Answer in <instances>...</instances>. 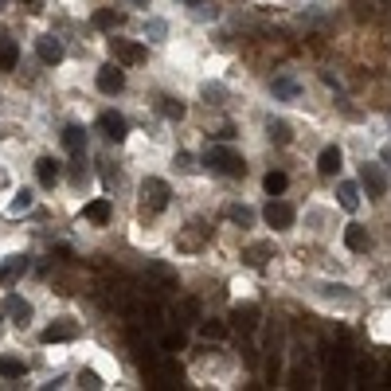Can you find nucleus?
Returning <instances> with one entry per match:
<instances>
[{
    "mask_svg": "<svg viewBox=\"0 0 391 391\" xmlns=\"http://www.w3.org/2000/svg\"><path fill=\"white\" fill-rule=\"evenodd\" d=\"M204 165L215 168V172H223V176H243L246 172V161L235 153V149H227V145H212V149H207Z\"/></svg>",
    "mask_w": 391,
    "mask_h": 391,
    "instance_id": "1",
    "label": "nucleus"
},
{
    "mask_svg": "<svg viewBox=\"0 0 391 391\" xmlns=\"http://www.w3.org/2000/svg\"><path fill=\"white\" fill-rule=\"evenodd\" d=\"M168 196H172L168 180H161V176H145V180H141V207H145V212H165Z\"/></svg>",
    "mask_w": 391,
    "mask_h": 391,
    "instance_id": "2",
    "label": "nucleus"
},
{
    "mask_svg": "<svg viewBox=\"0 0 391 391\" xmlns=\"http://www.w3.org/2000/svg\"><path fill=\"white\" fill-rule=\"evenodd\" d=\"M110 55L121 63V67H137V63H145V43H133V39H110Z\"/></svg>",
    "mask_w": 391,
    "mask_h": 391,
    "instance_id": "3",
    "label": "nucleus"
},
{
    "mask_svg": "<svg viewBox=\"0 0 391 391\" xmlns=\"http://www.w3.org/2000/svg\"><path fill=\"white\" fill-rule=\"evenodd\" d=\"M98 129H102L110 141H126L129 137V121L117 114V110H102V114H98Z\"/></svg>",
    "mask_w": 391,
    "mask_h": 391,
    "instance_id": "4",
    "label": "nucleus"
},
{
    "mask_svg": "<svg viewBox=\"0 0 391 391\" xmlns=\"http://www.w3.org/2000/svg\"><path fill=\"white\" fill-rule=\"evenodd\" d=\"M263 215H266V223H270L274 231H286V227H293V207L286 204V200H270Z\"/></svg>",
    "mask_w": 391,
    "mask_h": 391,
    "instance_id": "5",
    "label": "nucleus"
},
{
    "mask_svg": "<svg viewBox=\"0 0 391 391\" xmlns=\"http://www.w3.org/2000/svg\"><path fill=\"white\" fill-rule=\"evenodd\" d=\"M98 90H102V94H121V90H126V71L121 67H102L98 71Z\"/></svg>",
    "mask_w": 391,
    "mask_h": 391,
    "instance_id": "6",
    "label": "nucleus"
},
{
    "mask_svg": "<svg viewBox=\"0 0 391 391\" xmlns=\"http://www.w3.org/2000/svg\"><path fill=\"white\" fill-rule=\"evenodd\" d=\"M82 219L94 227H106L110 219H114V204H110V200H90V204L82 207Z\"/></svg>",
    "mask_w": 391,
    "mask_h": 391,
    "instance_id": "7",
    "label": "nucleus"
},
{
    "mask_svg": "<svg viewBox=\"0 0 391 391\" xmlns=\"http://www.w3.org/2000/svg\"><path fill=\"white\" fill-rule=\"evenodd\" d=\"M360 184L368 188V196H371V200H380V196L388 192V180H383L380 165H364V168H360Z\"/></svg>",
    "mask_w": 391,
    "mask_h": 391,
    "instance_id": "8",
    "label": "nucleus"
},
{
    "mask_svg": "<svg viewBox=\"0 0 391 391\" xmlns=\"http://www.w3.org/2000/svg\"><path fill=\"white\" fill-rule=\"evenodd\" d=\"M43 337V344H63V341H75L78 337V325L75 321H55V325H47V329L39 332Z\"/></svg>",
    "mask_w": 391,
    "mask_h": 391,
    "instance_id": "9",
    "label": "nucleus"
},
{
    "mask_svg": "<svg viewBox=\"0 0 391 391\" xmlns=\"http://www.w3.org/2000/svg\"><path fill=\"white\" fill-rule=\"evenodd\" d=\"M36 51H39V59H43L47 67L63 63V43H59L55 36H39V39H36Z\"/></svg>",
    "mask_w": 391,
    "mask_h": 391,
    "instance_id": "10",
    "label": "nucleus"
},
{
    "mask_svg": "<svg viewBox=\"0 0 391 391\" xmlns=\"http://www.w3.org/2000/svg\"><path fill=\"white\" fill-rule=\"evenodd\" d=\"M4 313H8L12 321L20 325V329H24V325L31 321V305L24 302V297H20V293H8V297H4Z\"/></svg>",
    "mask_w": 391,
    "mask_h": 391,
    "instance_id": "11",
    "label": "nucleus"
},
{
    "mask_svg": "<svg viewBox=\"0 0 391 391\" xmlns=\"http://www.w3.org/2000/svg\"><path fill=\"white\" fill-rule=\"evenodd\" d=\"M344 246L356 251V254H364V251H371V235L364 231L360 223H348V227H344Z\"/></svg>",
    "mask_w": 391,
    "mask_h": 391,
    "instance_id": "12",
    "label": "nucleus"
},
{
    "mask_svg": "<svg viewBox=\"0 0 391 391\" xmlns=\"http://www.w3.org/2000/svg\"><path fill=\"white\" fill-rule=\"evenodd\" d=\"M63 145L71 156H87V129L82 126H67L63 129Z\"/></svg>",
    "mask_w": 391,
    "mask_h": 391,
    "instance_id": "13",
    "label": "nucleus"
},
{
    "mask_svg": "<svg viewBox=\"0 0 391 391\" xmlns=\"http://www.w3.org/2000/svg\"><path fill=\"white\" fill-rule=\"evenodd\" d=\"M24 270H28V254H12L8 263L0 266V282H4V286H16Z\"/></svg>",
    "mask_w": 391,
    "mask_h": 391,
    "instance_id": "14",
    "label": "nucleus"
},
{
    "mask_svg": "<svg viewBox=\"0 0 391 391\" xmlns=\"http://www.w3.org/2000/svg\"><path fill=\"white\" fill-rule=\"evenodd\" d=\"M20 67V43L16 39H0V75H12Z\"/></svg>",
    "mask_w": 391,
    "mask_h": 391,
    "instance_id": "15",
    "label": "nucleus"
},
{
    "mask_svg": "<svg viewBox=\"0 0 391 391\" xmlns=\"http://www.w3.org/2000/svg\"><path fill=\"white\" fill-rule=\"evenodd\" d=\"M317 172H321V176H337V172H341V149L325 145L321 156H317Z\"/></svg>",
    "mask_w": 391,
    "mask_h": 391,
    "instance_id": "16",
    "label": "nucleus"
},
{
    "mask_svg": "<svg viewBox=\"0 0 391 391\" xmlns=\"http://www.w3.org/2000/svg\"><path fill=\"white\" fill-rule=\"evenodd\" d=\"M121 20H126V16H121L117 8H98L94 16H90V24H94L98 31H117V28H121Z\"/></svg>",
    "mask_w": 391,
    "mask_h": 391,
    "instance_id": "17",
    "label": "nucleus"
},
{
    "mask_svg": "<svg viewBox=\"0 0 391 391\" xmlns=\"http://www.w3.org/2000/svg\"><path fill=\"white\" fill-rule=\"evenodd\" d=\"M266 137H270L274 145H290V141H293V129L286 126L282 117H266Z\"/></svg>",
    "mask_w": 391,
    "mask_h": 391,
    "instance_id": "18",
    "label": "nucleus"
},
{
    "mask_svg": "<svg viewBox=\"0 0 391 391\" xmlns=\"http://www.w3.org/2000/svg\"><path fill=\"white\" fill-rule=\"evenodd\" d=\"M36 176H39V184H43V188H55V180H59L55 156H39V161H36Z\"/></svg>",
    "mask_w": 391,
    "mask_h": 391,
    "instance_id": "19",
    "label": "nucleus"
},
{
    "mask_svg": "<svg viewBox=\"0 0 391 391\" xmlns=\"http://www.w3.org/2000/svg\"><path fill=\"white\" fill-rule=\"evenodd\" d=\"M28 376V364L20 356H0V380H24Z\"/></svg>",
    "mask_w": 391,
    "mask_h": 391,
    "instance_id": "20",
    "label": "nucleus"
},
{
    "mask_svg": "<svg viewBox=\"0 0 391 391\" xmlns=\"http://www.w3.org/2000/svg\"><path fill=\"white\" fill-rule=\"evenodd\" d=\"M235 325L246 329V332H254L258 329V309H254V305H239V309H235Z\"/></svg>",
    "mask_w": 391,
    "mask_h": 391,
    "instance_id": "21",
    "label": "nucleus"
},
{
    "mask_svg": "<svg viewBox=\"0 0 391 391\" xmlns=\"http://www.w3.org/2000/svg\"><path fill=\"white\" fill-rule=\"evenodd\" d=\"M270 254H274L270 243H254V246H246V251H243V258L251 266H266V258H270Z\"/></svg>",
    "mask_w": 391,
    "mask_h": 391,
    "instance_id": "22",
    "label": "nucleus"
},
{
    "mask_svg": "<svg viewBox=\"0 0 391 391\" xmlns=\"http://www.w3.org/2000/svg\"><path fill=\"white\" fill-rule=\"evenodd\" d=\"M200 332H204L207 341H223V337H227V325L215 321V317H200Z\"/></svg>",
    "mask_w": 391,
    "mask_h": 391,
    "instance_id": "23",
    "label": "nucleus"
},
{
    "mask_svg": "<svg viewBox=\"0 0 391 391\" xmlns=\"http://www.w3.org/2000/svg\"><path fill=\"white\" fill-rule=\"evenodd\" d=\"M156 110H161L165 117H172V121L184 117V102H176V98H156Z\"/></svg>",
    "mask_w": 391,
    "mask_h": 391,
    "instance_id": "24",
    "label": "nucleus"
},
{
    "mask_svg": "<svg viewBox=\"0 0 391 391\" xmlns=\"http://www.w3.org/2000/svg\"><path fill=\"white\" fill-rule=\"evenodd\" d=\"M227 219H231V223H239V227H251L254 223V212H251V207L231 204V207H227Z\"/></svg>",
    "mask_w": 391,
    "mask_h": 391,
    "instance_id": "25",
    "label": "nucleus"
},
{
    "mask_svg": "<svg viewBox=\"0 0 391 391\" xmlns=\"http://www.w3.org/2000/svg\"><path fill=\"white\" fill-rule=\"evenodd\" d=\"M263 184H266V192H270V196H282L290 180H286V172H266V180H263Z\"/></svg>",
    "mask_w": 391,
    "mask_h": 391,
    "instance_id": "26",
    "label": "nucleus"
},
{
    "mask_svg": "<svg viewBox=\"0 0 391 391\" xmlns=\"http://www.w3.org/2000/svg\"><path fill=\"white\" fill-rule=\"evenodd\" d=\"M341 207H348V212H356V204H360V192H356V184H341Z\"/></svg>",
    "mask_w": 391,
    "mask_h": 391,
    "instance_id": "27",
    "label": "nucleus"
},
{
    "mask_svg": "<svg viewBox=\"0 0 391 391\" xmlns=\"http://www.w3.org/2000/svg\"><path fill=\"white\" fill-rule=\"evenodd\" d=\"M274 94H282V98H297V82H293V78H274Z\"/></svg>",
    "mask_w": 391,
    "mask_h": 391,
    "instance_id": "28",
    "label": "nucleus"
},
{
    "mask_svg": "<svg viewBox=\"0 0 391 391\" xmlns=\"http://www.w3.org/2000/svg\"><path fill=\"white\" fill-rule=\"evenodd\" d=\"M31 207V192L24 188V192H16V200H12V215H20V212H28Z\"/></svg>",
    "mask_w": 391,
    "mask_h": 391,
    "instance_id": "29",
    "label": "nucleus"
},
{
    "mask_svg": "<svg viewBox=\"0 0 391 391\" xmlns=\"http://www.w3.org/2000/svg\"><path fill=\"white\" fill-rule=\"evenodd\" d=\"M98 165H102V168H98V172H102V180H106V188H114V184H117V172H114V165H110V161H98Z\"/></svg>",
    "mask_w": 391,
    "mask_h": 391,
    "instance_id": "30",
    "label": "nucleus"
},
{
    "mask_svg": "<svg viewBox=\"0 0 391 391\" xmlns=\"http://www.w3.org/2000/svg\"><path fill=\"white\" fill-rule=\"evenodd\" d=\"M161 344H165V348H184V332H165Z\"/></svg>",
    "mask_w": 391,
    "mask_h": 391,
    "instance_id": "31",
    "label": "nucleus"
},
{
    "mask_svg": "<svg viewBox=\"0 0 391 391\" xmlns=\"http://www.w3.org/2000/svg\"><path fill=\"white\" fill-rule=\"evenodd\" d=\"M78 383H82V388H102V380H98L94 371H87V368L78 371Z\"/></svg>",
    "mask_w": 391,
    "mask_h": 391,
    "instance_id": "32",
    "label": "nucleus"
},
{
    "mask_svg": "<svg viewBox=\"0 0 391 391\" xmlns=\"http://www.w3.org/2000/svg\"><path fill=\"white\" fill-rule=\"evenodd\" d=\"M149 36H156V39L165 36V20H149Z\"/></svg>",
    "mask_w": 391,
    "mask_h": 391,
    "instance_id": "33",
    "label": "nucleus"
},
{
    "mask_svg": "<svg viewBox=\"0 0 391 391\" xmlns=\"http://www.w3.org/2000/svg\"><path fill=\"white\" fill-rule=\"evenodd\" d=\"M184 313H188V317H196V321H200V302H196V297H188V302H184Z\"/></svg>",
    "mask_w": 391,
    "mask_h": 391,
    "instance_id": "34",
    "label": "nucleus"
},
{
    "mask_svg": "<svg viewBox=\"0 0 391 391\" xmlns=\"http://www.w3.org/2000/svg\"><path fill=\"white\" fill-rule=\"evenodd\" d=\"M176 165H180V168H192V153H176Z\"/></svg>",
    "mask_w": 391,
    "mask_h": 391,
    "instance_id": "35",
    "label": "nucleus"
},
{
    "mask_svg": "<svg viewBox=\"0 0 391 391\" xmlns=\"http://www.w3.org/2000/svg\"><path fill=\"white\" fill-rule=\"evenodd\" d=\"M137 4H149V0H137Z\"/></svg>",
    "mask_w": 391,
    "mask_h": 391,
    "instance_id": "36",
    "label": "nucleus"
},
{
    "mask_svg": "<svg viewBox=\"0 0 391 391\" xmlns=\"http://www.w3.org/2000/svg\"><path fill=\"white\" fill-rule=\"evenodd\" d=\"M20 4H31V0H20Z\"/></svg>",
    "mask_w": 391,
    "mask_h": 391,
    "instance_id": "37",
    "label": "nucleus"
},
{
    "mask_svg": "<svg viewBox=\"0 0 391 391\" xmlns=\"http://www.w3.org/2000/svg\"><path fill=\"white\" fill-rule=\"evenodd\" d=\"M0 12H4V0H0Z\"/></svg>",
    "mask_w": 391,
    "mask_h": 391,
    "instance_id": "38",
    "label": "nucleus"
},
{
    "mask_svg": "<svg viewBox=\"0 0 391 391\" xmlns=\"http://www.w3.org/2000/svg\"><path fill=\"white\" fill-rule=\"evenodd\" d=\"M188 4H200V0H188Z\"/></svg>",
    "mask_w": 391,
    "mask_h": 391,
    "instance_id": "39",
    "label": "nucleus"
},
{
    "mask_svg": "<svg viewBox=\"0 0 391 391\" xmlns=\"http://www.w3.org/2000/svg\"><path fill=\"white\" fill-rule=\"evenodd\" d=\"M388 297H391V286H388Z\"/></svg>",
    "mask_w": 391,
    "mask_h": 391,
    "instance_id": "40",
    "label": "nucleus"
},
{
    "mask_svg": "<svg viewBox=\"0 0 391 391\" xmlns=\"http://www.w3.org/2000/svg\"><path fill=\"white\" fill-rule=\"evenodd\" d=\"M0 313H4V309H0Z\"/></svg>",
    "mask_w": 391,
    "mask_h": 391,
    "instance_id": "41",
    "label": "nucleus"
}]
</instances>
